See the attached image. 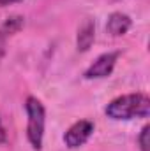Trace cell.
<instances>
[{
    "instance_id": "cell-1",
    "label": "cell",
    "mask_w": 150,
    "mask_h": 151,
    "mask_svg": "<svg viewBox=\"0 0 150 151\" xmlns=\"http://www.w3.org/2000/svg\"><path fill=\"white\" fill-rule=\"evenodd\" d=\"M150 114V99L145 93H129L113 99L106 106V116L117 121L147 118Z\"/></svg>"
},
{
    "instance_id": "cell-2",
    "label": "cell",
    "mask_w": 150,
    "mask_h": 151,
    "mask_svg": "<svg viewBox=\"0 0 150 151\" xmlns=\"http://www.w3.org/2000/svg\"><path fill=\"white\" fill-rule=\"evenodd\" d=\"M27 111V139L32 144L34 150L42 148V137H44V125H46V111L41 100L36 97H28L25 102Z\"/></svg>"
},
{
    "instance_id": "cell-3",
    "label": "cell",
    "mask_w": 150,
    "mask_h": 151,
    "mask_svg": "<svg viewBox=\"0 0 150 151\" xmlns=\"http://www.w3.org/2000/svg\"><path fill=\"white\" fill-rule=\"evenodd\" d=\"M92 134H94V123L88 119H79L67 128V132L64 134V142L67 148L74 150V148L83 146L90 139Z\"/></svg>"
},
{
    "instance_id": "cell-4",
    "label": "cell",
    "mask_w": 150,
    "mask_h": 151,
    "mask_svg": "<svg viewBox=\"0 0 150 151\" xmlns=\"http://www.w3.org/2000/svg\"><path fill=\"white\" fill-rule=\"evenodd\" d=\"M118 53L111 51V53H104L101 56H97V60L85 70V77L87 79H99V77H108L115 69Z\"/></svg>"
},
{
    "instance_id": "cell-5",
    "label": "cell",
    "mask_w": 150,
    "mask_h": 151,
    "mask_svg": "<svg viewBox=\"0 0 150 151\" xmlns=\"http://www.w3.org/2000/svg\"><path fill=\"white\" fill-rule=\"evenodd\" d=\"M23 25H25V19H23V16H18V14L7 18V19L0 25V58H2L4 53H5L7 39L11 37L12 34L20 32V30L23 28Z\"/></svg>"
},
{
    "instance_id": "cell-6",
    "label": "cell",
    "mask_w": 150,
    "mask_h": 151,
    "mask_svg": "<svg viewBox=\"0 0 150 151\" xmlns=\"http://www.w3.org/2000/svg\"><path fill=\"white\" fill-rule=\"evenodd\" d=\"M133 21L127 14L124 12H111L108 16V23H106V30L108 34L113 37H120V35H125L131 28Z\"/></svg>"
},
{
    "instance_id": "cell-7",
    "label": "cell",
    "mask_w": 150,
    "mask_h": 151,
    "mask_svg": "<svg viewBox=\"0 0 150 151\" xmlns=\"http://www.w3.org/2000/svg\"><path fill=\"white\" fill-rule=\"evenodd\" d=\"M94 39H95V23L94 19L87 18L78 30V37H76L78 51H88L90 46L94 44Z\"/></svg>"
},
{
    "instance_id": "cell-8",
    "label": "cell",
    "mask_w": 150,
    "mask_h": 151,
    "mask_svg": "<svg viewBox=\"0 0 150 151\" xmlns=\"http://www.w3.org/2000/svg\"><path fill=\"white\" fill-rule=\"evenodd\" d=\"M138 146L140 151H150V127L145 125L138 135Z\"/></svg>"
},
{
    "instance_id": "cell-9",
    "label": "cell",
    "mask_w": 150,
    "mask_h": 151,
    "mask_svg": "<svg viewBox=\"0 0 150 151\" xmlns=\"http://www.w3.org/2000/svg\"><path fill=\"white\" fill-rule=\"evenodd\" d=\"M7 141V134H5V128L2 125V119H0V144H4Z\"/></svg>"
},
{
    "instance_id": "cell-10",
    "label": "cell",
    "mask_w": 150,
    "mask_h": 151,
    "mask_svg": "<svg viewBox=\"0 0 150 151\" xmlns=\"http://www.w3.org/2000/svg\"><path fill=\"white\" fill-rule=\"evenodd\" d=\"M21 0H0V7H5V5H12V4H18Z\"/></svg>"
}]
</instances>
